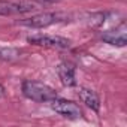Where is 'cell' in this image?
I'll return each mask as SVG.
<instances>
[{"label":"cell","instance_id":"cell-1","mask_svg":"<svg viewBox=\"0 0 127 127\" xmlns=\"http://www.w3.org/2000/svg\"><path fill=\"white\" fill-rule=\"evenodd\" d=\"M21 91L24 94V97H27L29 100L37 102V103H49L52 99L58 97L57 91L39 81H32V79H24L21 84Z\"/></svg>","mask_w":127,"mask_h":127},{"label":"cell","instance_id":"cell-2","mask_svg":"<svg viewBox=\"0 0 127 127\" xmlns=\"http://www.w3.org/2000/svg\"><path fill=\"white\" fill-rule=\"evenodd\" d=\"M42 6L40 2L36 0H0V15L3 17H12V15H23L33 12Z\"/></svg>","mask_w":127,"mask_h":127},{"label":"cell","instance_id":"cell-3","mask_svg":"<svg viewBox=\"0 0 127 127\" xmlns=\"http://www.w3.org/2000/svg\"><path fill=\"white\" fill-rule=\"evenodd\" d=\"M63 18H64V15L58 14V12H40V14L32 15L30 18L21 20L20 24L30 27V29H45V27H49L52 24L61 23Z\"/></svg>","mask_w":127,"mask_h":127},{"label":"cell","instance_id":"cell-4","mask_svg":"<svg viewBox=\"0 0 127 127\" xmlns=\"http://www.w3.org/2000/svg\"><path fill=\"white\" fill-rule=\"evenodd\" d=\"M27 42L32 43V45L46 46V48H57V49H67L72 45V42L69 39H66V37L54 36V34H43V33H37V34L29 36Z\"/></svg>","mask_w":127,"mask_h":127},{"label":"cell","instance_id":"cell-5","mask_svg":"<svg viewBox=\"0 0 127 127\" xmlns=\"http://www.w3.org/2000/svg\"><path fill=\"white\" fill-rule=\"evenodd\" d=\"M51 109L55 111L58 115L69 118V120H78L82 117V109L79 108V105H76L72 100H66V99H60L55 97L49 102Z\"/></svg>","mask_w":127,"mask_h":127},{"label":"cell","instance_id":"cell-6","mask_svg":"<svg viewBox=\"0 0 127 127\" xmlns=\"http://www.w3.org/2000/svg\"><path fill=\"white\" fill-rule=\"evenodd\" d=\"M100 39L105 43H109L112 46H118L123 48L127 43V32H126V24L123 23L120 27H117L115 30H108L105 33L100 34Z\"/></svg>","mask_w":127,"mask_h":127},{"label":"cell","instance_id":"cell-7","mask_svg":"<svg viewBox=\"0 0 127 127\" xmlns=\"http://www.w3.org/2000/svg\"><path fill=\"white\" fill-rule=\"evenodd\" d=\"M75 64L69 61H61L57 66V75L63 85L66 87H75L76 85V75H75Z\"/></svg>","mask_w":127,"mask_h":127},{"label":"cell","instance_id":"cell-8","mask_svg":"<svg viewBox=\"0 0 127 127\" xmlns=\"http://www.w3.org/2000/svg\"><path fill=\"white\" fill-rule=\"evenodd\" d=\"M78 96H79L81 102L87 108H90L94 112H99L100 111V99H99V96H97V93L94 90H91L88 87H79Z\"/></svg>","mask_w":127,"mask_h":127},{"label":"cell","instance_id":"cell-9","mask_svg":"<svg viewBox=\"0 0 127 127\" xmlns=\"http://www.w3.org/2000/svg\"><path fill=\"white\" fill-rule=\"evenodd\" d=\"M23 51L12 46H0V60L2 61H15L21 57Z\"/></svg>","mask_w":127,"mask_h":127},{"label":"cell","instance_id":"cell-10","mask_svg":"<svg viewBox=\"0 0 127 127\" xmlns=\"http://www.w3.org/2000/svg\"><path fill=\"white\" fill-rule=\"evenodd\" d=\"M5 96V87L2 85V84H0V99H2Z\"/></svg>","mask_w":127,"mask_h":127},{"label":"cell","instance_id":"cell-11","mask_svg":"<svg viewBox=\"0 0 127 127\" xmlns=\"http://www.w3.org/2000/svg\"><path fill=\"white\" fill-rule=\"evenodd\" d=\"M42 2H45V3H57L60 0H42Z\"/></svg>","mask_w":127,"mask_h":127}]
</instances>
